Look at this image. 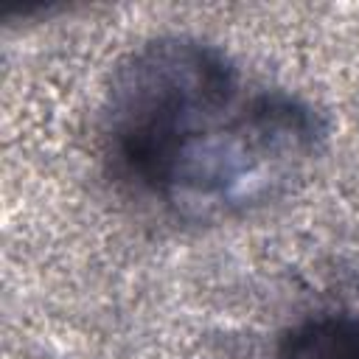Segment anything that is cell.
Listing matches in <instances>:
<instances>
[{
  "label": "cell",
  "instance_id": "6da1fadb",
  "mask_svg": "<svg viewBox=\"0 0 359 359\" xmlns=\"http://www.w3.org/2000/svg\"><path fill=\"white\" fill-rule=\"evenodd\" d=\"M233 62L202 39L163 36L129 53L112 73L104 137L123 177L151 191L208 126L241 101Z\"/></svg>",
  "mask_w": 359,
  "mask_h": 359
},
{
  "label": "cell",
  "instance_id": "7a4b0ae2",
  "mask_svg": "<svg viewBox=\"0 0 359 359\" xmlns=\"http://www.w3.org/2000/svg\"><path fill=\"white\" fill-rule=\"evenodd\" d=\"M325 126L289 93H255L174 157L154 194L196 219L230 216L278 196L314 157Z\"/></svg>",
  "mask_w": 359,
  "mask_h": 359
},
{
  "label": "cell",
  "instance_id": "3957f363",
  "mask_svg": "<svg viewBox=\"0 0 359 359\" xmlns=\"http://www.w3.org/2000/svg\"><path fill=\"white\" fill-rule=\"evenodd\" d=\"M278 359H359V317H317L292 328Z\"/></svg>",
  "mask_w": 359,
  "mask_h": 359
}]
</instances>
